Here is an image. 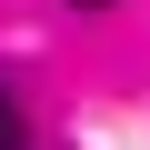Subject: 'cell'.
I'll return each instance as SVG.
<instances>
[{
	"instance_id": "2",
	"label": "cell",
	"mask_w": 150,
	"mask_h": 150,
	"mask_svg": "<svg viewBox=\"0 0 150 150\" xmlns=\"http://www.w3.org/2000/svg\"><path fill=\"white\" fill-rule=\"evenodd\" d=\"M70 10H110V0H70Z\"/></svg>"
},
{
	"instance_id": "1",
	"label": "cell",
	"mask_w": 150,
	"mask_h": 150,
	"mask_svg": "<svg viewBox=\"0 0 150 150\" xmlns=\"http://www.w3.org/2000/svg\"><path fill=\"white\" fill-rule=\"evenodd\" d=\"M0 150H30V110H20V90H0Z\"/></svg>"
}]
</instances>
